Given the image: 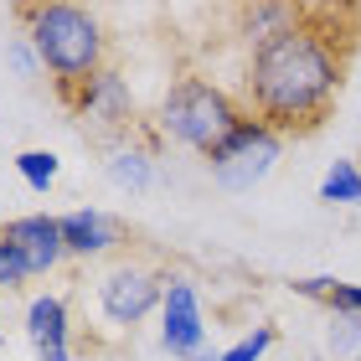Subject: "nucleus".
<instances>
[{"instance_id": "f257e3e1", "label": "nucleus", "mask_w": 361, "mask_h": 361, "mask_svg": "<svg viewBox=\"0 0 361 361\" xmlns=\"http://www.w3.org/2000/svg\"><path fill=\"white\" fill-rule=\"evenodd\" d=\"M336 11L289 6V21L253 47L248 62V114L269 124L274 135H305L320 129L325 114L341 98L346 57L336 47V31L325 26Z\"/></svg>"}, {"instance_id": "f03ea898", "label": "nucleus", "mask_w": 361, "mask_h": 361, "mask_svg": "<svg viewBox=\"0 0 361 361\" xmlns=\"http://www.w3.org/2000/svg\"><path fill=\"white\" fill-rule=\"evenodd\" d=\"M16 21L26 26L31 52L52 73V88L62 104H73L98 73H104V26L83 6H62V0H37V6H16Z\"/></svg>"}, {"instance_id": "7ed1b4c3", "label": "nucleus", "mask_w": 361, "mask_h": 361, "mask_svg": "<svg viewBox=\"0 0 361 361\" xmlns=\"http://www.w3.org/2000/svg\"><path fill=\"white\" fill-rule=\"evenodd\" d=\"M243 119H248V114L217 83H207V78H180V83H171L166 104H160V129L176 135L180 145H191V150H202V155L217 150Z\"/></svg>"}, {"instance_id": "20e7f679", "label": "nucleus", "mask_w": 361, "mask_h": 361, "mask_svg": "<svg viewBox=\"0 0 361 361\" xmlns=\"http://www.w3.org/2000/svg\"><path fill=\"white\" fill-rule=\"evenodd\" d=\"M279 150H284V135H274L269 124H258L248 114V119H243L207 160H212V176H217L227 191H248L253 180H264L274 171Z\"/></svg>"}, {"instance_id": "39448f33", "label": "nucleus", "mask_w": 361, "mask_h": 361, "mask_svg": "<svg viewBox=\"0 0 361 361\" xmlns=\"http://www.w3.org/2000/svg\"><path fill=\"white\" fill-rule=\"evenodd\" d=\"M166 284L171 279L160 269L119 258V264L104 274V284H98V305H104V315L114 325H140L155 305H166Z\"/></svg>"}, {"instance_id": "423d86ee", "label": "nucleus", "mask_w": 361, "mask_h": 361, "mask_svg": "<svg viewBox=\"0 0 361 361\" xmlns=\"http://www.w3.org/2000/svg\"><path fill=\"white\" fill-rule=\"evenodd\" d=\"M160 346L171 356L196 361L207 351V320H202V300H196L191 279H171L166 284V305H160Z\"/></svg>"}, {"instance_id": "0eeeda50", "label": "nucleus", "mask_w": 361, "mask_h": 361, "mask_svg": "<svg viewBox=\"0 0 361 361\" xmlns=\"http://www.w3.org/2000/svg\"><path fill=\"white\" fill-rule=\"evenodd\" d=\"M0 238H6L11 248L21 253V264H26V274H31V279H37V274H52L62 258H68V243H62V222H57V217H47V212H26V217H11Z\"/></svg>"}, {"instance_id": "6e6552de", "label": "nucleus", "mask_w": 361, "mask_h": 361, "mask_svg": "<svg viewBox=\"0 0 361 361\" xmlns=\"http://www.w3.org/2000/svg\"><path fill=\"white\" fill-rule=\"evenodd\" d=\"M68 109L78 114V124H83V129H88V124H93V129H129V124H135V98H129V83H124L114 68L98 73Z\"/></svg>"}, {"instance_id": "1a4fd4ad", "label": "nucleus", "mask_w": 361, "mask_h": 361, "mask_svg": "<svg viewBox=\"0 0 361 361\" xmlns=\"http://www.w3.org/2000/svg\"><path fill=\"white\" fill-rule=\"evenodd\" d=\"M62 243H68L73 258H98V253H114L119 243H129V227L104 207H78V212H62Z\"/></svg>"}, {"instance_id": "9d476101", "label": "nucleus", "mask_w": 361, "mask_h": 361, "mask_svg": "<svg viewBox=\"0 0 361 361\" xmlns=\"http://www.w3.org/2000/svg\"><path fill=\"white\" fill-rule=\"evenodd\" d=\"M26 336L37 346V361H73V351H68V300L62 294H37L26 305Z\"/></svg>"}, {"instance_id": "9b49d317", "label": "nucleus", "mask_w": 361, "mask_h": 361, "mask_svg": "<svg viewBox=\"0 0 361 361\" xmlns=\"http://www.w3.org/2000/svg\"><path fill=\"white\" fill-rule=\"evenodd\" d=\"M294 294L325 300L336 315H361V284H341V279H294Z\"/></svg>"}, {"instance_id": "f8f14e48", "label": "nucleus", "mask_w": 361, "mask_h": 361, "mask_svg": "<svg viewBox=\"0 0 361 361\" xmlns=\"http://www.w3.org/2000/svg\"><path fill=\"white\" fill-rule=\"evenodd\" d=\"M320 202H341V207H356L361 202V171H356V160H331V171H325L320 180Z\"/></svg>"}, {"instance_id": "ddd939ff", "label": "nucleus", "mask_w": 361, "mask_h": 361, "mask_svg": "<svg viewBox=\"0 0 361 361\" xmlns=\"http://www.w3.org/2000/svg\"><path fill=\"white\" fill-rule=\"evenodd\" d=\"M109 180L119 191H145V186H150V150H119V155H109Z\"/></svg>"}, {"instance_id": "4468645a", "label": "nucleus", "mask_w": 361, "mask_h": 361, "mask_svg": "<svg viewBox=\"0 0 361 361\" xmlns=\"http://www.w3.org/2000/svg\"><path fill=\"white\" fill-rule=\"evenodd\" d=\"M16 171H21V180L42 196L57 180V155L52 150H21V155H16Z\"/></svg>"}, {"instance_id": "2eb2a0df", "label": "nucleus", "mask_w": 361, "mask_h": 361, "mask_svg": "<svg viewBox=\"0 0 361 361\" xmlns=\"http://www.w3.org/2000/svg\"><path fill=\"white\" fill-rule=\"evenodd\" d=\"M274 341H279L274 325H253V331L243 336V341H233V346L222 351V361H264V351L274 346Z\"/></svg>"}, {"instance_id": "dca6fc26", "label": "nucleus", "mask_w": 361, "mask_h": 361, "mask_svg": "<svg viewBox=\"0 0 361 361\" xmlns=\"http://www.w3.org/2000/svg\"><path fill=\"white\" fill-rule=\"evenodd\" d=\"M21 279H31V274H26V264H21V253H16L11 243L0 238V289H16Z\"/></svg>"}, {"instance_id": "f3484780", "label": "nucleus", "mask_w": 361, "mask_h": 361, "mask_svg": "<svg viewBox=\"0 0 361 361\" xmlns=\"http://www.w3.org/2000/svg\"><path fill=\"white\" fill-rule=\"evenodd\" d=\"M336 351H356L361 346V315H341V331H331Z\"/></svg>"}, {"instance_id": "a211bd4d", "label": "nucleus", "mask_w": 361, "mask_h": 361, "mask_svg": "<svg viewBox=\"0 0 361 361\" xmlns=\"http://www.w3.org/2000/svg\"><path fill=\"white\" fill-rule=\"evenodd\" d=\"M11 57H16V73H21V78H37L42 57L31 52V42H16V47H11Z\"/></svg>"}, {"instance_id": "6ab92c4d", "label": "nucleus", "mask_w": 361, "mask_h": 361, "mask_svg": "<svg viewBox=\"0 0 361 361\" xmlns=\"http://www.w3.org/2000/svg\"><path fill=\"white\" fill-rule=\"evenodd\" d=\"M196 361H222V351H202V356H196Z\"/></svg>"}]
</instances>
